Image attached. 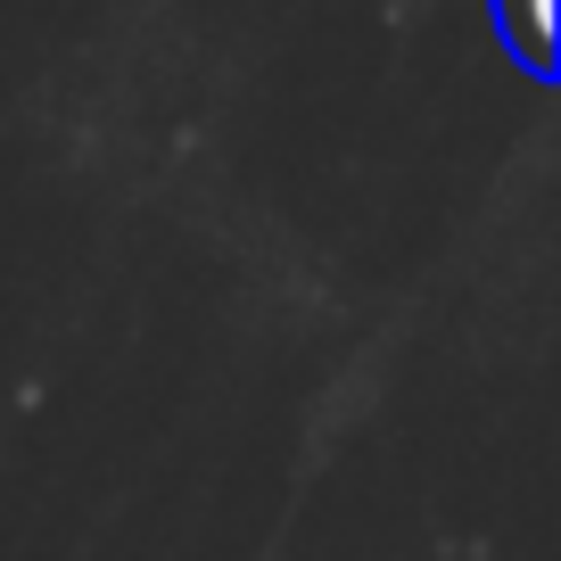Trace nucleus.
Returning a JSON list of instances; mask_svg holds the SVG:
<instances>
[{
  "label": "nucleus",
  "instance_id": "f257e3e1",
  "mask_svg": "<svg viewBox=\"0 0 561 561\" xmlns=\"http://www.w3.org/2000/svg\"><path fill=\"white\" fill-rule=\"evenodd\" d=\"M488 18H495V42L512 50V67H520L528 83H553V67H561V50H553L561 9L553 0H488Z\"/></svg>",
  "mask_w": 561,
  "mask_h": 561
}]
</instances>
